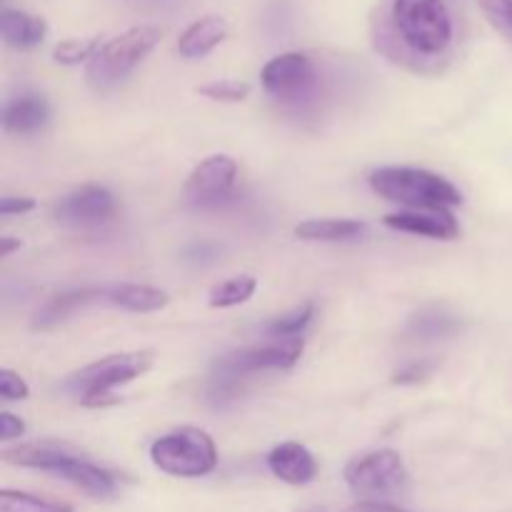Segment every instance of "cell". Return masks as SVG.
Returning a JSON list of instances; mask_svg holds the SVG:
<instances>
[{
    "instance_id": "8fae6325",
    "label": "cell",
    "mask_w": 512,
    "mask_h": 512,
    "mask_svg": "<svg viewBox=\"0 0 512 512\" xmlns=\"http://www.w3.org/2000/svg\"><path fill=\"white\" fill-rule=\"evenodd\" d=\"M238 178V165L228 155H210L190 173L185 183V198L198 208H215L233 190Z\"/></svg>"
},
{
    "instance_id": "2e32d148",
    "label": "cell",
    "mask_w": 512,
    "mask_h": 512,
    "mask_svg": "<svg viewBox=\"0 0 512 512\" xmlns=\"http://www.w3.org/2000/svg\"><path fill=\"white\" fill-rule=\"evenodd\" d=\"M228 33V20L220 18V15H205V18L195 20L185 28V33L178 38V50L188 60L205 58L228 38Z\"/></svg>"
},
{
    "instance_id": "3957f363",
    "label": "cell",
    "mask_w": 512,
    "mask_h": 512,
    "mask_svg": "<svg viewBox=\"0 0 512 512\" xmlns=\"http://www.w3.org/2000/svg\"><path fill=\"white\" fill-rule=\"evenodd\" d=\"M3 460L10 465H20V468L55 475V478L83 490L93 500H110L118 493V478L110 470L63 448H53V445H20V448L5 450Z\"/></svg>"
},
{
    "instance_id": "277c9868",
    "label": "cell",
    "mask_w": 512,
    "mask_h": 512,
    "mask_svg": "<svg viewBox=\"0 0 512 512\" xmlns=\"http://www.w3.org/2000/svg\"><path fill=\"white\" fill-rule=\"evenodd\" d=\"M370 188L408 210H448L463 203V193L448 178L420 168H380L370 173Z\"/></svg>"
},
{
    "instance_id": "83f0119b",
    "label": "cell",
    "mask_w": 512,
    "mask_h": 512,
    "mask_svg": "<svg viewBox=\"0 0 512 512\" xmlns=\"http://www.w3.org/2000/svg\"><path fill=\"white\" fill-rule=\"evenodd\" d=\"M433 373V363H413V365H408V368H403L400 370L398 375H395V383L398 385H415V383H420V380H425L428 378V375Z\"/></svg>"
},
{
    "instance_id": "603a6c76",
    "label": "cell",
    "mask_w": 512,
    "mask_h": 512,
    "mask_svg": "<svg viewBox=\"0 0 512 512\" xmlns=\"http://www.w3.org/2000/svg\"><path fill=\"white\" fill-rule=\"evenodd\" d=\"M313 315H315V305L303 303L300 308H295V310H290V313H283V315H278V318L270 320V323L265 325V333H268L270 338H278V340L300 338V333L308 328L310 320H313Z\"/></svg>"
},
{
    "instance_id": "ffe728a7",
    "label": "cell",
    "mask_w": 512,
    "mask_h": 512,
    "mask_svg": "<svg viewBox=\"0 0 512 512\" xmlns=\"http://www.w3.org/2000/svg\"><path fill=\"white\" fill-rule=\"evenodd\" d=\"M460 330V318L445 313V310H423V313L413 315L408 323V335L418 340H438L450 338Z\"/></svg>"
},
{
    "instance_id": "4316f807",
    "label": "cell",
    "mask_w": 512,
    "mask_h": 512,
    "mask_svg": "<svg viewBox=\"0 0 512 512\" xmlns=\"http://www.w3.org/2000/svg\"><path fill=\"white\" fill-rule=\"evenodd\" d=\"M28 395H30L28 383H25L18 373H13V370L8 368L0 370V398L13 403V400H25Z\"/></svg>"
},
{
    "instance_id": "7a4b0ae2",
    "label": "cell",
    "mask_w": 512,
    "mask_h": 512,
    "mask_svg": "<svg viewBox=\"0 0 512 512\" xmlns=\"http://www.w3.org/2000/svg\"><path fill=\"white\" fill-rule=\"evenodd\" d=\"M303 348V338H285L278 343L250 345V348H240L235 353L223 355L210 373V403L218 405V408L225 403H233L243 393V385L250 375L263 373V370L293 368L303 355Z\"/></svg>"
},
{
    "instance_id": "d6986e66",
    "label": "cell",
    "mask_w": 512,
    "mask_h": 512,
    "mask_svg": "<svg viewBox=\"0 0 512 512\" xmlns=\"http://www.w3.org/2000/svg\"><path fill=\"white\" fill-rule=\"evenodd\" d=\"M93 305V288H80V290H68V293H60L55 298H50L43 308L35 313L33 328L38 330H50L55 325L65 323L70 315H75L78 310Z\"/></svg>"
},
{
    "instance_id": "7c38bea8",
    "label": "cell",
    "mask_w": 512,
    "mask_h": 512,
    "mask_svg": "<svg viewBox=\"0 0 512 512\" xmlns=\"http://www.w3.org/2000/svg\"><path fill=\"white\" fill-rule=\"evenodd\" d=\"M385 225L400 233L433 240H455L460 235L458 220L448 210H400V213L388 215Z\"/></svg>"
},
{
    "instance_id": "9c48e42d",
    "label": "cell",
    "mask_w": 512,
    "mask_h": 512,
    "mask_svg": "<svg viewBox=\"0 0 512 512\" xmlns=\"http://www.w3.org/2000/svg\"><path fill=\"white\" fill-rule=\"evenodd\" d=\"M260 83H263L265 93L278 100L280 105L300 110L315 103L320 88V70L308 53L290 50V53L275 55L273 60L265 63Z\"/></svg>"
},
{
    "instance_id": "8992f818",
    "label": "cell",
    "mask_w": 512,
    "mask_h": 512,
    "mask_svg": "<svg viewBox=\"0 0 512 512\" xmlns=\"http://www.w3.org/2000/svg\"><path fill=\"white\" fill-rule=\"evenodd\" d=\"M150 365H153V353H148V350L110 355V358L85 365L83 370L70 375L63 388L88 408H105V405H113L118 400L115 390L148 373Z\"/></svg>"
},
{
    "instance_id": "30bf717a",
    "label": "cell",
    "mask_w": 512,
    "mask_h": 512,
    "mask_svg": "<svg viewBox=\"0 0 512 512\" xmlns=\"http://www.w3.org/2000/svg\"><path fill=\"white\" fill-rule=\"evenodd\" d=\"M115 198L110 190L100 185H85V188L73 190L65 198L55 203L53 215L58 223L75 225V228H98L115 218Z\"/></svg>"
},
{
    "instance_id": "d4e9b609",
    "label": "cell",
    "mask_w": 512,
    "mask_h": 512,
    "mask_svg": "<svg viewBox=\"0 0 512 512\" xmlns=\"http://www.w3.org/2000/svg\"><path fill=\"white\" fill-rule=\"evenodd\" d=\"M198 93L210 100H218V103H240L250 95V85L243 80H215V83L198 88Z\"/></svg>"
},
{
    "instance_id": "5b68a950",
    "label": "cell",
    "mask_w": 512,
    "mask_h": 512,
    "mask_svg": "<svg viewBox=\"0 0 512 512\" xmlns=\"http://www.w3.org/2000/svg\"><path fill=\"white\" fill-rule=\"evenodd\" d=\"M160 38H163V30L158 25H135V28L120 33L118 38L103 43V48L95 53L85 70L90 88L95 93H110L118 88L153 53Z\"/></svg>"
},
{
    "instance_id": "1f68e13d",
    "label": "cell",
    "mask_w": 512,
    "mask_h": 512,
    "mask_svg": "<svg viewBox=\"0 0 512 512\" xmlns=\"http://www.w3.org/2000/svg\"><path fill=\"white\" fill-rule=\"evenodd\" d=\"M15 248H20V240L13 238H0V258H8Z\"/></svg>"
},
{
    "instance_id": "f546056e",
    "label": "cell",
    "mask_w": 512,
    "mask_h": 512,
    "mask_svg": "<svg viewBox=\"0 0 512 512\" xmlns=\"http://www.w3.org/2000/svg\"><path fill=\"white\" fill-rule=\"evenodd\" d=\"M25 433L23 420L15 418L13 413H0V440H15Z\"/></svg>"
},
{
    "instance_id": "4fadbf2b",
    "label": "cell",
    "mask_w": 512,
    "mask_h": 512,
    "mask_svg": "<svg viewBox=\"0 0 512 512\" xmlns=\"http://www.w3.org/2000/svg\"><path fill=\"white\" fill-rule=\"evenodd\" d=\"M268 468L288 485H308L318 475V460L305 445L283 443L268 453Z\"/></svg>"
},
{
    "instance_id": "484cf974",
    "label": "cell",
    "mask_w": 512,
    "mask_h": 512,
    "mask_svg": "<svg viewBox=\"0 0 512 512\" xmlns=\"http://www.w3.org/2000/svg\"><path fill=\"white\" fill-rule=\"evenodd\" d=\"M478 5L490 25L512 43V0H478Z\"/></svg>"
},
{
    "instance_id": "cb8c5ba5",
    "label": "cell",
    "mask_w": 512,
    "mask_h": 512,
    "mask_svg": "<svg viewBox=\"0 0 512 512\" xmlns=\"http://www.w3.org/2000/svg\"><path fill=\"white\" fill-rule=\"evenodd\" d=\"M103 48V40L95 35V38H68L63 43L55 45L53 58L60 65H80L90 63L95 58V53Z\"/></svg>"
},
{
    "instance_id": "52a82bcc",
    "label": "cell",
    "mask_w": 512,
    "mask_h": 512,
    "mask_svg": "<svg viewBox=\"0 0 512 512\" xmlns=\"http://www.w3.org/2000/svg\"><path fill=\"white\" fill-rule=\"evenodd\" d=\"M150 460L173 478H205L218 468V448L205 430L180 428L150 445Z\"/></svg>"
},
{
    "instance_id": "44dd1931",
    "label": "cell",
    "mask_w": 512,
    "mask_h": 512,
    "mask_svg": "<svg viewBox=\"0 0 512 512\" xmlns=\"http://www.w3.org/2000/svg\"><path fill=\"white\" fill-rule=\"evenodd\" d=\"M0 512H75L73 505L45 495L23 493V490H3L0 493Z\"/></svg>"
},
{
    "instance_id": "ba28073f",
    "label": "cell",
    "mask_w": 512,
    "mask_h": 512,
    "mask_svg": "<svg viewBox=\"0 0 512 512\" xmlns=\"http://www.w3.org/2000/svg\"><path fill=\"white\" fill-rule=\"evenodd\" d=\"M345 483L365 503H385L408 490L410 475L395 450H373L345 465Z\"/></svg>"
},
{
    "instance_id": "7402d4cb",
    "label": "cell",
    "mask_w": 512,
    "mask_h": 512,
    "mask_svg": "<svg viewBox=\"0 0 512 512\" xmlns=\"http://www.w3.org/2000/svg\"><path fill=\"white\" fill-rule=\"evenodd\" d=\"M255 288H258V280L253 275H235V278L225 280V283L215 285L208 295V303L213 308H235V305H243L253 298Z\"/></svg>"
},
{
    "instance_id": "e0dca14e",
    "label": "cell",
    "mask_w": 512,
    "mask_h": 512,
    "mask_svg": "<svg viewBox=\"0 0 512 512\" xmlns=\"http://www.w3.org/2000/svg\"><path fill=\"white\" fill-rule=\"evenodd\" d=\"M0 33L8 45L18 50H30L38 48L40 43L48 35V23L43 18L33 13H25V10H13L5 8L0 15Z\"/></svg>"
},
{
    "instance_id": "4dcf8cb0",
    "label": "cell",
    "mask_w": 512,
    "mask_h": 512,
    "mask_svg": "<svg viewBox=\"0 0 512 512\" xmlns=\"http://www.w3.org/2000/svg\"><path fill=\"white\" fill-rule=\"evenodd\" d=\"M350 512H408V510L395 508V505H388V503H365L363 500V503L355 505Z\"/></svg>"
},
{
    "instance_id": "9a60e30c",
    "label": "cell",
    "mask_w": 512,
    "mask_h": 512,
    "mask_svg": "<svg viewBox=\"0 0 512 512\" xmlns=\"http://www.w3.org/2000/svg\"><path fill=\"white\" fill-rule=\"evenodd\" d=\"M100 305L123 308L128 313H155L168 305V293L150 285H103L100 288Z\"/></svg>"
},
{
    "instance_id": "ac0fdd59",
    "label": "cell",
    "mask_w": 512,
    "mask_h": 512,
    "mask_svg": "<svg viewBox=\"0 0 512 512\" xmlns=\"http://www.w3.org/2000/svg\"><path fill=\"white\" fill-rule=\"evenodd\" d=\"M365 233H368V225L350 218L305 220L295 228V235L300 240H310V243H348V240H358Z\"/></svg>"
},
{
    "instance_id": "5bb4252c",
    "label": "cell",
    "mask_w": 512,
    "mask_h": 512,
    "mask_svg": "<svg viewBox=\"0 0 512 512\" xmlns=\"http://www.w3.org/2000/svg\"><path fill=\"white\" fill-rule=\"evenodd\" d=\"M50 118V108L43 95L23 93L18 98L8 100L0 115L3 130L10 135H33L45 128Z\"/></svg>"
},
{
    "instance_id": "f1b7e54d",
    "label": "cell",
    "mask_w": 512,
    "mask_h": 512,
    "mask_svg": "<svg viewBox=\"0 0 512 512\" xmlns=\"http://www.w3.org/2000/svg\"><path fill=\"white\" fill-rule=\"evenodd\" d=\"M33 208H35L33 198H15V195H3V198H0V215H3V218L30 213Z\"/></svg>"
},
{
    "instance_id": "6da1fadb",
    "label": "cell",
    "mask_w": 512,
    "mask_h": 512,
    "mask_svg": "<svg viewBox=\"0 0 512 512\" xmlns=\"http://www.w3.org/2000/svg\"><path fill=\"white\" fill-rule=\"evenodd\" d=\"M380 53L415 73H438L458 43L453 0H385L375 18Z\"/></svg>"
}]
</instances>
